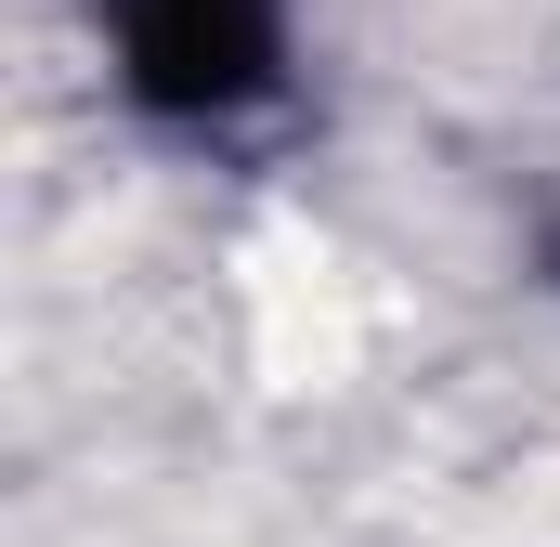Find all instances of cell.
I'll return each instance as SVG.
<instances>
[{
  "mask_svg": "<svg viewBox=\"0 0 560 547\" xmlns=\"http://www.w3.org/2000/svg\"><path fill=\"white\" fill-rule=\"evenodd\" d=\"M131 105L183 131H235L287 92V0H92Z\"/></svg>",
  "mask_w": 560,
  "mask_h": 547,
  "instance_id": "obj_1",
  "label": "cell"
}]
</instances>
